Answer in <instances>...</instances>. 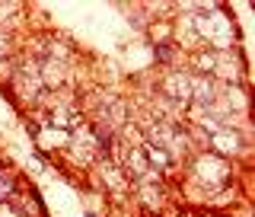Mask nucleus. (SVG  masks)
Wrapping results in <instances>:
<instances>
[{"label": "nucleus", "instance_id": "20e7f679", "mask_svg": "<svg viewBox=\"0 0 255 217\" xmlns=\"http://www.w3.org/2000/svg\"><path fill=\"white\" fill-rule=\"evenodd\" d=\"M163 90H166V96H172L175 102H191V77L188 74H169L166 77V83H163Z\"/></svg>", "mask_w": 255, "mask_h": 217}, {"label": "nucleus", "instance_id": "9b49d317", "mask_svg": "<svg viewBox=\"0 0 255 217\" xmlns=\"http://www.w3.org/2000/svg\"><path fill=\"white\" fill-rule=\"evenodd\" d=\"M86 217H93V214H86Z\"/></svg>", "mask_w": 255, "mask_h": 217}, {"label": "nucleus", "instance_id": "f03ea898", "mask_svg": "<svg viewBox=\"0 0 255 217\" xmlns=\"http://www.w3.org/2000/svg\"><path fill=\"white\" fill-rule=\"evenodd\" d=\"M195 173L201 176V179H207V182H223L230 176V166H227L223 157L211 154V157H198L195 160Z\"/></svg>", "mask_w": 255, "mask_h": 217}, {"label": "nucleus", "instance_id": "39448f33", "mask_svg": "<svg viewBox=\"0 0 255 217\" xmlns=\"http://www.w3.org/2000/svg\"><path fill=\"white\" fill-rule=\"evenodd\" d=\"M143 157H147V163H150V170H153V173H166V170H169V166H172V157L169 154H166V150H159V147H153V144H143Z\"/></svg>", "mask_w": 255, "mask_h": 217}, {"label": "nucleus", "instance_id": "1a4fd4ad", "mask_svg": "<svg viewBox=\"0 0 255 217\" xmlns=\"http://www.w3.org/2000/svg\"><path fill=\"white\" fill-rule=\"evenodd\" d=\"M195 64H198L201 70H214V64H217V54H198Z\"/></svg>", "mask_w": 255, "mask_h": 217}, {"label": "nucleus", "instance_id": "423d86ee", "mask_svg": "<svg viewBox=\"0 0 255 217\" xmlns=\"http://www.w3.org/2000/svg\"><path fill=\"white\" fill-rule=\"evenodd\" d=\"M211 147L223 150V154H236V150H239L236 131H230V128H217V131H211Z\"/></svg>", "mask_w": 255, "mask_h": 217}, {"label": "nucleus", "instance_id": "f257e3e1", "mask_svg": "<svg viewBox=\"0 0 255 217\" xmlns=\"http://www.w3.org/2000/svg\"><path fill=\"white\" fill-rule=\"evenodd\" d=\"M150 144H153V147H159V150H166L172 160L179 157L182 150H185V138H182V134H175L172 125H156L153 131H150Z\"/></svg>", "mask_w": 255, "mask_h": 217}, {"label": "nucleus", "instance_id": "9d476101", "mask_svg": "<svg viewBox=\"0 0 255 217\" xmlns=\"http://www.w3.org/2000/svg\"><path fill=\"white\" fill-rule=\"evenodd\" d=\"M0 217H19V214H13L10 205H0Z\"/></svg>", "mask_w": 255, "mask_h": 217}, {"label": "nucleus", "instance_id": "6e6552de", "mask_svg": "<svg viewBox=\"0 0 255 217\" xmlns=\"http://www.w3.org/2000/svg\"><path fill=\"white\" fill-rule=\"evenodd\" d=\"M51 118H54V125H77V122H80V112L70 109V106H64V109L54 112Z\"/></svg>", "mask_w": 255, "mask_h": 217}, {"label": "nucleus", "instance_id": "7ed1b4c3", "mask_svg": "<svg viewBox=\"0 0 255 217\" xmlns=\"http://www.w3.org/2000/svg\"><path fill=\"white\" fill-rule=\"evenodd\" d=\"M125 170L131 173L137 182H147V179H156V176H159V173L150 170V163H147V157H143L140 147H128L125 150Z\"/></svg>", "mask_w": 255, "mask_h": 217}, {"label": "nucleus", "instance_id": "0eeeda50", "mask_svg": "<svg viewBox=\"0 0 255 217\" xmlns=\"http://www.w3.org/2000/svg\"><path fill=\"white\" fill-rule=\"evenodd\" d=\"M42 134H45V138H42L45 147H51V144H54V147H61V144L70 141V134H64L61 128H48V131H42Z\"/></svg>", "mask_w": 255, "mask_h": 217}, {"label": "nucleus", "instance_id": "f8f14e48", "mask_svg": "<svg viewBox=\"0 0 255 217\" xmlns=\"http://www.w3.org/2000/svg\"><path fill=\"white\" fill-rule=\"evenodd\" d=\"M201 217H204V214H201Z\"/></svg>", "mask_w": 255, "mask_h": 217}]
</instances>
